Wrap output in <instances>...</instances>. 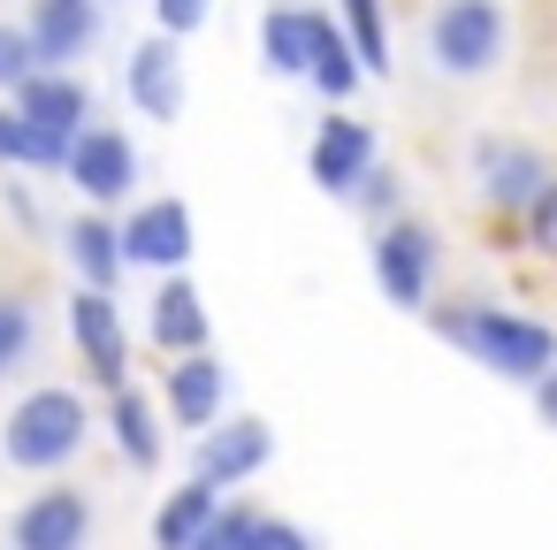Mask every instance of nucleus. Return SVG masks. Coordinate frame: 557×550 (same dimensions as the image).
I'll use <instances>...</instances> for the list:
<instances>
[{"instance_id":"obj_1","label":"nucleus","mask_w":557,"mask_h":550,"mask_svg":"<svg viewBox=\"0 0 557 550\" xmlns=\"http://www.w3.org/2000/svg\"><path fill=\"white\" fill-rule=\"evenodd\" d=\"M428 321H435V337L466 344L504 382H542L557 367V329L534 321V314H519V306H435Z\"/></svg>"},{"instance_id":"obj_2","label":"nucleus","mask_w":557,"mask_h":550,"mask_svg":"<svg viewBox=\"0 0 557 550\" xmlns=\"http://www.w3.org/2000/svg\"><path fill=\"white\" fill-rule=\"evenodd\" d=\"M85 436H92L85 398L62 390V382H47V390H32V398L9 413L0 451H9V466H24V474H54V466H70V459L85 451Z\"/></svg>"},{"instance_id":"obj_3","label":"nucleus","mask_w":557,"mask_h":550,"mask_svg":"<svg viewBox=\"0 0 557 550\" xmlns=\"http://www.w3.org/2000/svg\"><path fill=\"white\" fill-rule=\"evenodd\" d=\"M428 54L443 77H488L504 62V9L496 0H443L428 16Z\"/></svg>"},{"instance_id":"obj_4","label":"nucleus","mask_w":557,"mask_h":550,"mask_svg":"<svg viewBox=\"0 0 557 550\" xmlns=\"http://www.w3.org/2000/svg\"><path fill=\"white\" fill-rule=\"evenodd\" d=\"M62 176L77 184L85 207H115V199H131V192H138V146H131V131H115V123H85V131L70 138Z\"/></svg>"},{"instance_id":"obj_5","label":"nucleus","mask_w":557,"mask_h":550,"mask_svg":"<svg viewBox=\"0 0 557 550\" xmlns=\"http://www.w3.org/2000/svg\"><path fill=\"white\" fill-rule=\"evenodd\" d=\"M435 260H443V245H435L428 222H405V215H397V222L374 230V283H382L389 306L420 314V306H428V283H435Z\"/></svg>"},{"instance_id":"obj_6","label":"nucleus","mask_w":557,"mask_h":550,"mask_svg":"<svg viewBox=\"0 0 557 550\" xmlns=\"http://www.w3.org/2000/svg\"><path fill=\"white\" fill-rule=\"evenodd\" d=\"M70 337H77V352H85V375L115 398V390H131V329H123V306L108 298V291H77L70 298Z\"/></svg>"},{"instance_id":"obj_7","label":"nucleus","mask_w":557,"mask_h":550,"mask_svg":"<svg viewBox=\"0 0 557 550\" xmlns=\"http://www.w3.org/2000/svg\"><path fill=\"white\" fill-rule=\"evenodd\" d=\"M115 245H123V268H161V276H184V260H191V207L184 199H146V207H131V222L115 230Z\"/></svg>"},{"instance_id":"obj_8","label":"nucleus","mask_w":557,"mask_h":550,"mask_svg":"<svg viewBox=\"0 0 557 550\" xmlns=\"http://www.w3.org/2000/svg\"><path fill=\"white\" fill-rule=\"evenodd\" d=\"M268 459H275V436H268V420H214V428L191 443V481H207V489L222 497V489L252 481Z\"/></svg>"},{"instance_id":"obj_9","label":"nucleus","mask_w":557,"mask_h":550,"mask_svg":"<svg viewBox=\"0 0 557 550\" xmlns=\"http://www.w3.org/2000/svg\"><path fill=\"white\" fill-rule=\"evenodd\" d=\"M24 131H39V138H54V146H70L85 123H92V93H85V77H70V70H32L24 85H16V108H9Z\"/></svg>"},{"instance_id":"obj_10","label":"nucleus","mask_w":557,"mask_h":550,"mask_svg":"<svg viewBox=\"0 0 557 550\" xmlns=\"http://www.w3.org/2000/svg\"><path fill=\"white\" fill-rule=\"evenodd\" d=\"M473 176H481V199L496 215H527L542 199V184H549V161L534 146H519V138H481L473 146Z\"/></svg>"},{"instance_id":"obj_11","label":"nucleus","mask_w":557,"mask_h":550,"mask_svg":"<svg viewBox=\"0 0 557 550\" xmlns=\"http://www.w3.org/2000/svg\"><path fill=\"white\" fill-rule=\"evenodd\" d=\"M9 542H16V550H85V542H92V497L70 489V481L39 489V497L9 520Z\"/></svg>"},{"instance_id":"obj_12","label":"nucleus","mask_w":557,"mask_h":550,"mask_svg":"<svg viewBox=\"0 0 557 550\" xmlns=\"http://www.w3.org/2000/svg\"><path fill=\"white\" fill-rule=\"evenodd\" d=\"M24 39L39 54V70H70L100 47V0H32Z\"/></svg>"},{"instance_id":"obj_13","label":"nucleus","mask_w":557,"mask_h":550,"mask_svg":"<svg viewBox=\"0 0 557 550\" xmlns=\"http://www.w3.org/2000/svg\"><path fill=\"white\" fill-rule=\"evenodd\" d=\"M367 169H374V131L336 108V115L313 131V146H306V176H313L329 199H351V184H359Z\"/></svg>"},{"instance_id":"obj_14","label":"nucleus","mask_w":557,"mask_h":550,"mask_svg":"<svg viewBox=\"0 0 557 550\" xmlns=\"http://www.w3.org/2000/svg\"><path fill=\"white\" fill-rule=\"evenodd\" d=\"M123 93L146 123H176L184 115V54L176 39H138L131 62H123Z\"/></svg>"},{"instance_id":"obj_15","label":"nucleus","mask_w":557,"mask_h":550,"mask_svg":"<svg viewBox=\"0 0 557 550\" xmlns=\"http://www.w3.org/2000/svg\"><path fill=\"white\" fill-rule=\"evenodd\" d=\"M146 337H153V352H169V359L214 352V344H207V298H199V283L169 276V283L153 291V306H146Z\"/></svg>"},{"instance_id":"obj_16","label":"nucleus","mask_w":557,"mask_h":550,"mask_svg":"<svg viewBox=\"0 0 557 550\" xmlns=\"http://www.w3.org/2000/svg\"><path fill=\"white\" fill-rule=\"evenodd\" d=\"M222 398H230V367L214 352H191V359L169 367V413H176V428H199L207 436L222 420Z\"/></svg>"},{"instance_id":"obj_17","label":"nucleus","mask_w":557,"mask_h":550,"mask_svg":"<svg viewBox=\"0 0 557 550\" xmlns=\"http://www.w3.org/2000/svg\"><path fill=\"white\" fill-rule=\"evenodd\" d=\"M313 24H321V9H268L260 16V62H268V77H306Z\"/></svg>"},{"instance_id":"obj_18","label":"nucleus","mask_w":557,"mask_h":550,"mask_svg":"<svg viewBox=\"0 0 557 550\" xmlns=\"http://www.w3.org/2000/svg\"><path fill=\"white\" fill-rule=\"evenodd\" d=\"M62 245H70V260H77L85 291H108V298H115V276H123V245H115V222H108V215H77Z\"/></svg>"},{"instance_id":"obj_19","label":"nucleus","mask_w":557,"mask_h":550,"mask_svg":"<svg viewBox=\"0 0 557 550\" xmlns=\"http://www.w3.org/2000/svg\"><path fill=\"white\" fill-rule=\"evenodd\" d=\"M214 489L207 481H184V489H169L161 497V512H153V550H191L199 535H207V520H214Z\"/></svg>"},{"instance_id":"obj_20","label":"nucleus","mask_w":557,"mask_h":550,"mask_svg":"<svg viewBox=\"0 0 557 550\" xmlns=\"http://www.w3.org/2000/svg\"><path fill=\"white\" fill-rule=\"evenodd\" d=\"M306 85L329 100V108H344L351 93H359V62H351V47H344V32L321 16L313 24V62H306Z\"/></svg>"},{"instance_id":"obj_21","label":"nucleus","mask_w":557,"mask_h":550,"mask_svg":"<svg viewBox=\"0 0 557 550\" xmlns=\"http://www.w3.org/2000/svg\"><path fill=\"white\" fill-rule=\"evenodd\" d=\"M108 428H115V451H123L131 466H161V420H153L146 390H115Z\"/></svg>"},{"instance_id":"obj_22","label":"nucleus","mask_w":557,"mask_h":550,"mask_svg":"<svg viewBox=\"0 0 557 550\" xmlns=\"http://www.w3.org/2000/svg\"><path fill=\"white\" fill-rule=\"evenodd\" d=\"M344 47L359 62V77H389V24H382V0H344Z\"/></svg>"},{"instance_id":"obj_23","label":"nucleus","mask_w":557,"mask_h":550,"mask_svg":"<svg viewBox=\"0 0 557 550\" xmlns=\"http://www.w3.org/2000/svg\"><path fill=\"white\" fill-rule=\"evenodd\" d=\"M70 161V146H54V138H39V131H24L9 108H0V169H62Z\"/></svg>"},{"instance_id":"obj_24","label":"nucleus","mask_w":557,"mask_h":550,"mask_svg":"<svg viewBox=\"0 0 557 550\" xmlns=\"http://www.w3.org/2000/svg\"><path fill=\"white\" fill-rule=\"evenodd\" d=\"M39 344V314L16 298V291H0V375H16Z\"/></svg>"},{"instance_id":"obj_25","label":"nucleus","mask_w":557,"mask_h":550,"mask_svg":"<svg viewBox=\"0 0 557 550\" xmlns=\"http://www.w3.org/2000/svg\"><path fill=\"white\" fill-rule=\"evenodd\" d=\"M397 199H405V184H397V169H367L359 184H351V207L382 230V222H397Z\"/></svg>"},{"instance_id":"obj_26","label":"nucleus","mask_w":557,"mask_h":550,"mask_svg":"<svg viewBox=\"0 0 557 550\" xmlns=\"http://www.w3.org/2000/svg\"><path fill=\"white\" fill-rule=\"evenodd\" d=\"M252 527H260L252 504H214V520H207V535L191 550H252Z\"/></svg>"},{"instance_id":"obj_27","label":"nucleus","mask_w":557,"mask_h":550,"mask_svg":"<svg viewBox=\"0 0 557 550\" xmlns=\"http://www.w3.org/2000/svg\"><path fill=\"white\" fill-rule=\"evenodd\" d=\"M32 70H39V54H32L24 24H0V93H16V85H24Z\"/></svg>"},{"instance_id":"obj_28","label":"nucleus","mask_w":557,"mask_h":550,"mask_svg":"<svg viewBox=\"0 0 557 550\" xmlns=\"http://www.w3.org/2000/svg\"><path fill=\"white\" fill-rule=\"evenodd\" d=\"M207 16H214V0H153L161 39H191V32H207Z\"/></svg>"},{"instance_id":"obj_29","label":"nucleus","mask_w":557,"mask_h":550,"mask_svg":"<svg viewBox=\"0 0 557 550\" xmlns=\"http://www.w3.org/2000/svg\"><path fill=\"white\" fill-rule=\"evenodd\" d=\"M527 245L557 260V176H549V184H542V199L527 207Z\"/></svg>"},{"instance_id":"obj_30","label":"nucleus","mask_w":557,"mask_h":550,"mask_svg":"<svg viewBox=\"0 0 557 550\" xmlns=\"http://www.w3.org/2000/svg\"><path fill=\"white\" fill-rule=\"evenodd\" d=\"M252 550H313V535H306V527H290V520H268V512H260Z\"/></svg>"},{"instance_id":"obj_31","label":"nucleus","mask_w":557,"mask_h":550,"mask_svg":"<svg viewBox=\"0 0 557 550\" xmlns=\"http://www.w3.org/2000/svg\"><path fill=\"white\" fill-rule=\"evenodd\" d=\"M534 405H542V420H549V428H557V367H549V375H542V382H534Z\"/></svg>"},{"instance_id":"obj_32","label":"nucleus","mask_w":557,"mask_h":550,"mask_svg":"<svg viewBox=\"0 0 557 550\" xmlns=\"http://www.w3.org/2000/svg\"><path fill=\"white\" fill-rule=\"evenodd\" d=\"M283 9H306V0H283Z\"/></svg>"}]
</instances>
